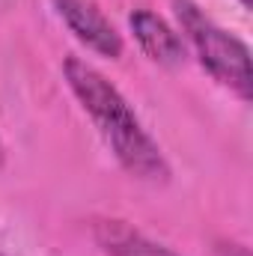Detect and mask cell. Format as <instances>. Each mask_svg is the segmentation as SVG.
I'll return each instance as SVG.
<instances>
[{"label": "cell", "mask_w": 253, "mask_h": 256, "mask_svg": "<svg viewBox=\"0 0 253 256\" xmlns=\"http://www.w3.org/2000/svg\"><path fill=\"white\" fill-rule=\"evenodd\" d=\"M63 74L74 98L92 116L98 134L116 155V161L134 179L149 185H164L170 179V164L161 155L158 143L149 137V131L140 126L126 96L96 66H90L80 57H68L63 63Z\"/></svg>", "instance_id": "1"}, {"label": "cell", "mask_w": 253, "mask_h": 256, "mask_svg": "<svg viewBox=\"0 0 253 256\" xmlns=\"http://www.w3.org/2000/svg\"><path fill=\"white\" fill-rule=\"evenodd\" d=\"M3 161H6V149H3V140H0V167H3Z\"/></svg>", "instance_id": "6"}, {"label": "cell", "mask_w": 253, "mask_h": 256, "mask_svg": "<svg viewBox=\"0 0 253 256\" xmlns=\"http://www.w3.org/2000/svg\"><path fill=\"white\" fill-rule=\"evenodd\" d=\"M131 33L137 39V45L161 66H182L185 63V42L182 36L155 12L149 9H137L131 18Z\"/></svg>", "instance_id": "4"}, {"label": "cell", "mask_w": 253, "mask_h": 256, "mask_svg": "<svg viewBox=\"0 0 253 256\" xmlns=\"http://www.w3.org/2000/svg\"><path fill=\"white\" fill-rule=\"evenodd\" d=\"M96 242L108 256H179L167 244L143 236L126 220H102L96 224Z\"/></svg>", "instance_id": "5"}, {"label": "cell", "mask_w": 253, "mask_h": 256, "mask_svg": "<svg viewBox=\"0 0 253 256\" xmlns=\"http://www.w3.org/2000/svg\"><path fill=\"white\" fill-rule=\"evenodd\" d=\"M51 3L66 21V27L90 51H96L102 57H110V60L122 57V36L90 0H51Z\"/></svg>", "instance_id": "3"}, {"label": "cell", "mask_w": 253, "mask_h": 256, "mask_svg": "<svg viewBox=\"0 0 253 256\" xmlns=\"http://www.w3.org/2000/svg\"><path fill=\"white\" fill-rule=\"evenodd\" d=\"M176 15L182 30L188 33L190 45L200 57V63L212 72L214 80L230 86L242 102H250L253 80H250V51L242 39L218 27L194 0H176Z\"/></svg>", "instance_id": "2"}, {"label": "cell", "mask_w": 253, "mask_h": 256, "mask_svg": "<svg viewBox=\"0 0 253 256\" xmlns=\"http://www.w3.org/2000/svg\"><path fill=\"white\" fill-rule=\"evenodd\" d=\"M242 6H250V0H242Z\"/></svg>", "instance_id": "7"}]
</instances>
